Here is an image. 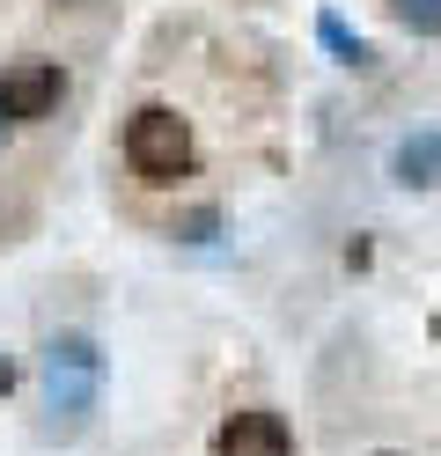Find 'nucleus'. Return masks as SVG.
<instances>
[{"instance_id":"obj_1","label":"nucleus","mask_w":441,"mask_h":456,"mask_svg":"<svg viewBox=\"0 0 441 456\" xmlns=\"http://www.w3.org/2000/svg\"><path fill=\"white\" fill-rule=\"evenodd\" d=\"M103 405V346L88 331H59L45 346V435L74 442Z\"/></svg>"},{"instance_id":"obj_2","label":"nucleus","mask_w":441,"mask_h":456,"mask_svg":"<svg viewBox=\"0 0 441 456\" xmlns=\"http://www.w3.org/2000/svg\"><path fill=\"white\" fill-rule=\"evenodd\" d=\"M192 126L176 118L169 103H147L126 118V162H133V177L147 184H176V177H192Z\"/></svg>"},{"instance_id":"obj_3","label":"nucleus","mask_w":441,"mask_h":456,"mask_svg":"<svg viewBox=\"0 0 441 456\" xmlns=\"http://www.w3.org/2000/svg\"><path fill=\"white\" fill-rule=\"evenodd\" d=\"M59 96H67V74H59V60H15L8 74H0V118H52Z\"/></svg>"},{"instance_id":"obj_4","label":"nucleus","mask_w":441,"mask_h":456,"mask_svg":"<svg viewBox=\"0 0 441 456\" xmlns=\"http://www.w3.org/2000/svg\"><path fill=\"white\" fill-rule=\"evenodd\" d=\"M214 456H294V435L280 412H228L214 435Z\"/></svg>"},{"instance_id":"obj_5","label":"nucleus","mask_w":441,"mask_h":456,"mask_svg":"<svg viewBox=\"0 0 441 456\" xmlns=\"http://www.w3.org/2000/svg\"><path fill=\"white\" fill-rule=\"evenodd\" d=\"M390 177H397L404 191H441V133H434V126H420V133L397 140Z\"/></svg>"},{"instance_id":"obj_6","label":"nucleus","mask_w":441,"mask_h":456,"mask_svg":"<svg viewBox=\"0 0 441 456\" xmlns=\"http://www.w3.org/2000/svg\"><path fill=\"white\" fill-rule=\"evenodd\" d=\"M316 37H323V45H331V52H339V60H346V67H368V45H361V37H353V30H346V22H339V15H316Z\"/></svg>"},{"instance_id":"obj_7","label":"nucleus","mask_w":441,"mask_h":456,"mask_svg":"<svg viewBox=\"0 0 441 456\" xmlns=\"http://www.w3.org/2000/svg\"><path fill=\"white\" fill-rule=\"evenodd\" d=\"M390 8H397L404 30H420V37H434V30H441V0H390Z\"/></svg>"},{"instance_id":"obj_8","label":"nucleus","mask_w":441,"mask_h":456,"mask_svg":"<svg viewBox=\"0 0 441 456\" xmlns=\"http://www.w3.org/2000/svg\"><path fill=\"white\" fill-rule=\"evenodd\" d=\"M8 390H15V361L0 354V397H8Z\"/></svg>"}]
</instances>
